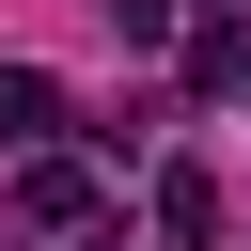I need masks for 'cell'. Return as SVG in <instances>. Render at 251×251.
Segmentation results:
<instances>
[{"mask_svg":"<svg viewBox=\"0 0 251 251\" xmlns=\"http://www.w3.org/2000/svg\"><path fill=\"white\" fill-rule=\"evenodd\" d=\"M16 220L78 235V220H94V173H78V157H31V173H16Z\"/></svg>","mask_w":251,"mask_h":251,"instance_id":"1","label":"cell"},{"mask_svg":"<svg viewBox=\"0 0 251 251\" xmlns=\"http://www.w3.org/2000/svg\"><path fill=\"white\" fill-rule=\"evenodd\" d=\"M47 126H63V78H47V63H0V141H16V157H31V141H47Z\"/></svg>","mask_w":251,"mask_h":251,"instance_id":"2","label":"cell"},{"mask_svg":"<svg viewBox=\"0 0 251 251\" xmlns=\"http://www.w3.org/2000/svg\"><path fill=\"white\" fill-rule=\"evenodd\" d=\"M188 78H204V94H251V31H235V16H220V31H204V47H188Z\"/></svg>","mask_w":251,"mask_h":251,"instance_id":"3","label":"cell"}]
</instances>
